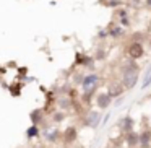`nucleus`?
<instances>
[{"mask_svg": "<svg viewBox=\"0 0 151 148\" xmlns=\"http://www.w3.org/2000/svg\"><path fill=\"white\" fill-rule=\"evenodd\" d=\"M41 134V130H39V127H37V125H31L29 129H28L26 130V135H28V138H34V137H37V135Z\"/></svg>", "mask_w": 151, "mask_h": 148, "instance_id": "16", "label": "nucleus"}, {"mask_svg": "<svg viewBox=\"0 0 151 148\" xmlns=\"http://www.w3.org/2000/svg\"><path fill=\"white\" fill-rule=\"evenodd\" d=\"M125 56L128 59L133 60H140L146 56V49H145L143 43H138V41H130V43L125 46Z\"/></svg>", "mask_w": 151, "mask_h": 148, "instance_id": "1", "label": "nucleus"}, {"mask_svg": "<svg viewBox=\"0 0 151 148\" xmlns=\"http://www.w3.org/2000/svg\"><path fill=\"white\" fill-rule=\"evenodd\" d=\"M106 57H107V52H106V49L99 47V49H96V52H94V56H93V59H94V60H104Z\"/></svg>", "mask_w": 151, "mask_h": 148, "instance_id": "18", "label": "nucleus"}, {"mask_svg": "<svg viewBox=\"0 0 151 148\" xmlns=\"http://www.w3.org/2000/svg\"><path fill=\"white\" fill-rule=\"evenodd\" d=\"M94 101H96V106H98L99 109H107L109 106L112 104V98L107 95V91H102V93H98V95L94 96Z\"/></svg>", "mask_w": 151, "mask_h": 148, "instance_id": "8", "label": "nucleus"}, {"mask_svg": "<svg viewBox=\"0 0 151 148\" xmlns=\"http://www.w3.org/2000/svg\"><path fill=\"white\" fill-rule=\"evenodd\" d=\"M73 104V101L70 98H60L59 99V106H60V109L62 111H65V109H70V106Z\"/></svg>", "mask_w": 151, "mask_h": 148, "instance_id": "17", "label": "nucleus"}, {"mask_svg": "<svg viewBox=\"0 0 151 148\" xmlns=\"http://www.w3.org/2000/svg\"><path fill=\"white\" fill-rule=\"evenodd\" d=\"M106 31H107V38H112V39H122L125 36V28L120 26L117 21H111L106 26Z\"/></svg>", "mask_w": 151, "mask_h": 148, "instance_id": "5", "label": "nucleus"}, {"mask_svg": "<svg viewBox=\"0 0 151 148\" xmlns=\"http://www.w3.org/2000/svg\"><path fill=\"white\" fill-rule=\"evenodd\" d=\"M120 26H124V28H130L132 26V21H130V17H125V18H122V20H119L117 21Z\"/></svg>", "mask_w": 151, "mask_h": 148, "instance_id": "22", "label": "nucleus"}, {"mask_svg": "<svg viewBox=\"0 0 151 148\" xmlns=\"http://www.w3.org/2000/svg\"><path fill=\"white\" fill-rule=\"evenodd\" d=\"M140 140H138V148H151V129H143L138 132Z\"/></svg>", "mask_w": 151, "mask_h": 148, "instance_id": "11", "label": "nucleus"}, {"mask_svg": "<svg viewBox=\"0 0 151 148\" xmlns=\"http://www.w3.org/2000/svg\"><path fill=\"white\" fill-rule=\"evenodd\" d=\"M124 93H125V88H124V85H122L119 80H112V82H109V85H107V95L111 96L112 99L120 98Z\"/></svg>", "mask_w": 151, "mask_h": 148, "instance_id": "6", "label": "nucleus"}, {"mask_svg": "<svg viewBox=\"0 0 151 148\" xmlns=\"http://www.w3.org/2000/svg\"><path fill=\"white\" fill-rule=\"evenodd\" d=\"M138 80H140V72H130V73H120V80L119 82L124 85L125 91H127V90L135 88Z\"/></svg>", "mask_w": 151, "mask_h": 148, "instance_id": "3", "label": "nucleus"}, {"mask_svg": "<svg viewBox=\"0 0 151 148\" xmlns=\"http://www.w3.org/2000/svg\"><path fill=\"white\" fill-rule=\"evenodd\" d=\"M151 85V75H146V78H145V82H143V88H146V86H150Z\"/></svg>", "mask_w": 151, "mask_h": 148, "instance_id": "23", "label": "nucleus"}, {"mask_svg": "<svg viewBox=\"0 0 151 148\" xmlns=\"http://www.w3.org/2000/svg\"><path fill=\"white\" fill-rule=\"evenodd\" d=\"M63 119H65V112H63V111L54 112V116H52V121H54V122H62Z\"/></svg>", "mask_w": 151, "mask_h": 148, "instance_id": "21", "label": "nucleus"}, {"mask_svg": "<svg viewBox=\"0 0 151 148\" xmlns=\"http://www.w3.org/2000/svg\"><path fill=\"white\" fill-rule=\"evenodd\" d=\"M130 41H138V43H145L148 41V34L145 31H133L130 34Z\"/></svg>", "mask_w": 151, "mask_h": 148, "instance_id": "14", "label": "nucleus"}, {"mask_svg": "<svg viewBox=\"0 0 151 148\" xmlns=\"http://www.w3.org/2000/svg\"><path fill=\"white\" fill-rule=\"evenodd\" d=\"M102 5H106V7H112V8H117V7H122V0H107V2H104V0H102L101 2Z\"/></svg>", "mask_w": 151, "mask_h": 148, "instance_id": "19", "label": "nucleus"}, {"mask_svg": "<svg viewBox=\"0 0 151 148\" xmlns=\"http://www.w3.org/2000/svg\"><path fill=\"white\" fill-rule=\"evenodd\" d=\"M138 140H140V135H138V132L135 130H128L124 134V142L125 145H127L128 148H137L138 147Z\"/></svg>", "mask_w": 151, "mask_h": 148, "instance_id": "10", "label": "nucleus"}, {"mask_svg": "<svg viewBox=\"0 0 151 148\" xmlns=\"http://www.w3.org/2000/svg\"><path fill=\"white\" fill-rule=\"evenodd\" d=\"M99 124H101V112L99 111H93V109H89V111L83 116V125H86V127L96 129Z\"/></svg>", "mask_w": 151, "mask_h": 148, "instance_id": "4", "label": "nucleus"}, {"mask_svg": "<svg viewBox=\"0 0 151 148\" xmlns=\"http://www.w3.org/2000/svg\"><path fill=\"white\" fill-rule=\"evenodd\" d=\"M41 117H42V112H41V109L34 111L33 114H31V121H33V124L37 125V124H39V121H41Z\"/></svg>", "mask_w": 151, "mask_h": 148, "instance_id": "20", "label": "nucleus"}, {"mask_svg": "<svg viewBox=\"0 0 151 148\" xmlns=\"http://www.w3.org/2000/svg\"><path fill=\"white\" fill-rule=\"evenodd\" d=\"M62 137H63V142H65V145L73 143V142L78 138V129L73 127V125H70V127H67L65 130H63Z\"/></svg>", "mask_w": 151, "mask_h": 148, "instance_id": "12", "label": "nucleus"}, {"mask_svg": "<svg viewBox=\"0 0 151 148\" xmlns=\"http://www.w3.org/2000/svg\"><path fill=\"white\" fill-rule=\"evenodd\" d=\"M119 72L120 73H130V72H140V64L138 60H133V59H125L124 62L120 64L119 67Z\"/></svg>", "mask_w": 151, "mask_h": 148, "instance_id": "7", "label": "nucleus"}, {"mask_svg": "<svg viewBox=\"0 0 151 148\" xmlns=\"http://www.w3.org/2000/svg\"><path fill=\"white\" fill-rule=\"evenodd\" d=\"M145 7H146L148 10H151V0H145Z\"/></svg>", "mask_w": 151, "mask_h": 148, "instance_id": "25", "label": "nucleus"}, {"mask_svg": "<svg viewBox=\"0 0 151 148\" xmlns=\"http://www.w3.org/2000/svg\"><path fill=\"white\" fill-rule=\"evenodd\" d=\"M119 129H120L122 134H125V132L128 130H133V125H135V121L130 117V116H124V117H120V121H119Z\"/></svg>", "mask_w": 151, "mask_h": 148, "instance_id": "13", "label": "nucleus"}, {"mask_svg": "<svg viewBox=\"0 0 151 148\" xmlns=\"http://www.w3.org/2000/svg\"><path fill=\"white\" fill-rule=\"evenodd\" d=\"M99 80H101V77H99L98 73H88V75H85V77H83V82H81L83 93L96 95L98 86H99Z\"/></svg>", "mask_w": 151, "mask_h": 148, "instance_id": "2", "label": "nucleus"}, {"mask_svg": "<svg viewBox=\"0 0 151 148\" xmlns=\"http://www.w3.org/2000/svg\"><path fill=\"white\" fill-rule=\"evenodd\" d=\"M98 36L101 38V39H106V38H107V31H106V28H104V30H101V31H99V33H98Z\"/></svg>", "mask_w": 151, "mask_h": 148, "instance_id": "24", "label": "nucleus"}, {"mask_svg": "<svg viewBox=\"0 0 151 148\" xmlns=\"http://www.w3.org/2000/svg\"><path fill=\"white\" fill-rule=\"evenodd\" d=\"M42 137L46 138L49 143H55V142L59 140V137H60V130L55 129V127H52V125H47V127H44V130H42Z\"/></svg>", "mask_w": 151, "mask_h": 148, "instance_id": "9", "label": "nucleus"}, {"mask_svg": "<svg viewBox=\"0 0 151 148\" xmlns=\"http://www.w3.org/2000/svg\"><path fill=\"white\" fill-rule=\"evenodd\" d=\"M125 17H130V15H128V10L124 7V5H122V7L114 8V18H115L117 21L122 20V18H125Z\"/></svg>", "mask_w": 151, "mask_h": 148, "instance_id": "15", "label": "nucleus"}]
</instances>
